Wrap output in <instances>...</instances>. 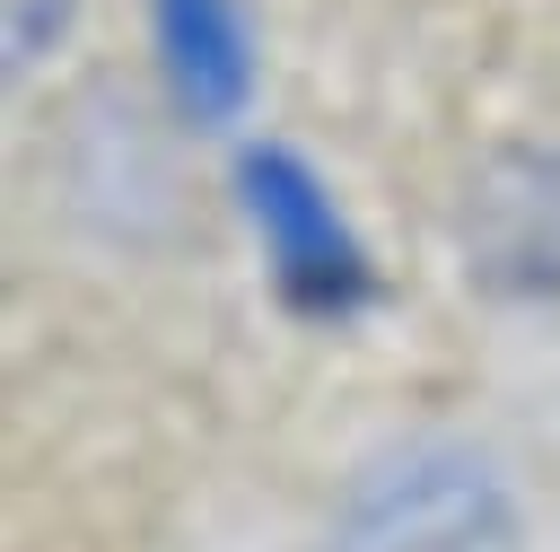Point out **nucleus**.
I'll return each instance as SVG.
<instances>
[{"instance_id": "1", "label": "nucleus", "mask_w": 560, "mask_h": 552, "mask_svg": "<svg viewBox=\"0 0 560 552\" xmlns=\"http://www.w3.org/2000/svg\"><path fill=\"white\" fill-rule=\"evenodd\" d=\"M516 543H525L516 482L472 438L376 447L324 517V552H516Z\"/></svg>"}, {"instance_id": "3", "label": "nucleus", "mask_w": 560, "mask_h": 552, "mask_svg": "<svg viewBox=\"0 0 560 552\" xmlns=\"http://www.w3.org/2000/svg\"><path fill=\"white\" fill-rule=\"evenodd\" d=\"M149 44H158V79L184 123L201 131L245 123L254 79H262L245 0H149Z\"/></svg>"}, {"instance_id": "2", "label": "nucleus", "mask_w": 560, "mask_h": 552, "mask_svg": "<svg viewBox=\"0 0 560 552\" xmlns=\"http://www.w3.org/2000/svg\"><path fill=\"white\" fill-rule=\"evenodd\" d=\"M236 210H245L262 280H271V298L289 315H306V324H359L385 298V272H376L368 237L350 228V210L332 202V184L315 175L306 149L245 140L236 149Z\"/></svg>"}, {"instance_id": "4", "label": "nucleus", "mask_w": 560, "mask_h": 552, "mask_svg": "<svg viewBox=\"0 0 560 552\" xmlns=\"http://www.w3.org/2000/svg\"><path fill=\"white\" fill-rule=\"evenodd\" d=\"M472 272L508 298L560 289V158H499L464 202Z\"/></svg>"}, {"instance_id": "5", "label": "nucleus", "mask_w": 560, "mask_h": 552, "mask_svg": "<svg viewBox=\"0 0 560 552\" xmlns=\"http://www.w3.org/2000/svg\"><path fill=\"white\" fill-rule=\"evenodd\" d=\"M70 18H79V0H0V44H9V70L26 79L61 35H70Z\"/></svg>"}]
</instances>
